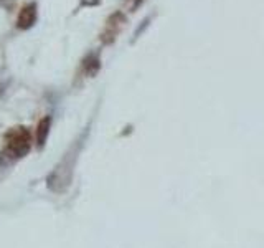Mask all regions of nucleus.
Wrapping results in <instances>:
<instances>
[{
    "label": "nucleus",
    "mask_w": 264,
    "mask_h": 248,
    "mask_svg": "<svg viewBox=\"0 0 264 248\" xmlns=\"http://www.w3.org/2000/svg\"><path fill=\"white\" fill-rule=\"evenodd\" d=\"M9 136H12V139L9 141L10 151L19 155V157L25 155L28 149H30V134H28V131L23 128H17L10 131Z\"/></svg>",
    "instance_id": "f257e3e1"
},
{
    "label": "nucleus",
    "mask_w": 264,
    "mask_h": 248,
    "mask_svg": "<svg viewBox=\"0 0 264 248\" xmlns=\"http://www.w3.org/2000/svg\"><path fill=\"white\" fill-rule=\"evenodd\" d=\"M35 20H37V7H35L33 4H30L22 9L17 24H19L20 28H30L35 24Z\"/></svg>",
    "instance_id": "f03ea898"
},
{
    "label": "nucleus",
    "mask_w": 264,
    "mask_h": 248,
    "mask_svg": "<svg viewBox=\"0 0 264 248\" xmlns=\"http://www.w3.org/2000/svg\"><path fill=\"white\" fill-rule=\"evenodd\" d=\"M50 126H51V118H50V116L43 118V119L38 123V129H37V142H38V146H40V147H43V146H45L46 137H48V134H50Z\"/></svg>",
    "instance_id": "7ed1b4c3"
}]
</instances>
